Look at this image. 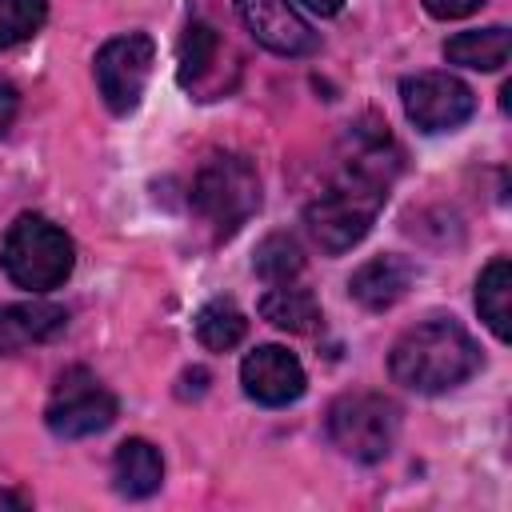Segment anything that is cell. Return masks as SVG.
Returning <instances> with one entry per match:
<instances>
[{"instance_id":"1","label":"cell","mask_w":512,"mask_h":512,"mask_svg":"<svg viewBox=\"0 0 512 512\" xmlns=\"http://www.w3.org/2000/svg\"><path fill=\"white\" fill-rule=\"evenodd\" d=\"M476 368H480L476 340L448 316H432V320L408 328L388 352L392 380L412 392H424V396L464 384Z\"/></svg>"},{"instance_id":"2","label":"cell","mask_w":512,"mask_h":512,"mask_svg":"<svg viewBox=\"0 0 512 512\" xmlns=\"http://www.w3.org/2000/svg\"><path fill=\"white\" fill-rule=\"evenodd\" d=\"M0 264L8 272V280L24 292H52L60 288L72 268H76V244L72 236L52 224L40 212H24L8 224L4 244H0Z\"/></svg>"},{"instance_id":"3","label":"cell","mask_w":512,"mask_h":512,"mask_svg":"<svg viewBox=\"0 0 512 512\" xmlns=\"http://www.w3.org/2000/svg\"><path fill=\"white\" fill-rule=\"evenodd\" d=\"M192 208L212 224L216 236L240 232L260 208V176L256 164L240 152H216L200 164L192 180Z\"/></svg>"},{"instance_id":"4","label":"cell","mask_w":512,"mask_h":512,"mask_svg":"<svg viewBox=\"0 0 512 512\" xmlns=\"http://www.w3.org/2000/svg\"><path fill=\"white\" fill-rule=\"evenodd\" d=\"M328 440L360 464H376L400 436V404L384 392H344L328 408Z\"/></svg>"},{"instance_id":"5","label":"cell","mask_w":512,"mask_h":512,"mask_svg":"<svg viewBox=\"0 0 512 512\" xmlns=\"http://www.w3.org/2000/svg\"><path fill=\"white\" fill-rule=\"evenodd\" d=\"M152 64H156V44L148 32H124V36H112L100 44L92 72H96V88H100L108 112H116V116L136 112V104L148 88Z\"/></svg>"},{"instance_id":"6","label":"cell","mask_w":512,"mask_h":512,"mask_svg":"<svg viewBox=\"0 0 512 512\" xmlns=\"http://www.w3.org/2000/svg\"><path fill=\"white\" fill-rule=\"evenodd\" d=\"M116 396L88 372V368H68L60 372L52 400L44 408V420L56 436L64 440H80V436H96L116 420Z\"/></svg>"},{"instance_id":"7","label":"cell","mask_w":512,"mask_h":512,"mask_svg":"<svg viewBox=\"0 0 512 512\" xmlns=\"http://www.w3.org/2000/svg\"><path fill=\"white\" fill-rule=\"evenodd\" d=\"M400 100H404L408 120L420 132H452L464 120H472V112H476V92L460 76H452V72L404 76Z\"/></svg>"},{"instance_id":"8","label":"cell","mask_w":512,"mask_h":512,"mask_svg":"<svg viewBox=\"0 0 512 512\" xmlns=\"http://www.w3.org/2000/svg\"><path fill=\"white\" fill-rule=\"evenodd\" d=\"M240 384H244V396L264 404V408H284V404H296L308 388V376L300 368V360L280 348V344H260L244 356L240 364Z\"/></svg>"},{"instance_id":"9","label":"cell","mask_w":512,"mask_h":512,"mask_svg":"<svg viewBox=\"0 0 512 512\" xmlns=\"http://www.w3.org/2000/svg\"><path fill=\"white\" fill-rule=\"evenodd\" d=\"M236 12L252 40L276 56H308L320 48V36L288 0H236Z\"/></svg>"},{"instance_id":"10","label":"cell","mask_w":512,"mask_h":512,"mask_svg":"<svg viewBox=\"0 0 512 512\" xmlns=\"http://www.w3.org/2000/svg\"><path fill=\"white\" fill-rule=\"evenodd\" d=\"M224 40L220 32L208 24V20H188L184 24V36H180V64H176V80L180 88H188L196 100H212L220 96L228 84H224V72H220V60H224Z\"/></svg>"},{"instance_id":"11","label":"cell","mask_w":512,"mask_h":512,"mask_svg":"<svg viewBox=\"0 0 512 512\" xmlns=\"http://www.w3.org/2000/svg\"><path fill=\"white\" fill-rule=\"evenodd\" d=\"M416 280V264L408 256H396V252H384V256H372L364 260L352 280H348V296L368 308V312H388L392 304H400L408 296Z\"/></svg>"},{"instance_id":"12","label":"cell","mask_w":512,"mask_h":512,"mask_svg":"<svg viewBox=\"0 0 512 512\" xmlns=\"http://www.w3.org/2000/svg\"><path fill=\"white\" fill-rule=\"evenodd\" d=\"M68 324V312L48 300H24V304H4L0 308V356H12L20 348L44 344L60 336Z\"/></svg>"},{"instance_id":"13","label":"cell","mask_w":512,"mask_h":512,"mask_svg":"<svg viewBox=\"0 0 512 512\" xmlns=\"http://www.w3.org/2000/svg\"><path fill=\"white\" fill-rule=\"evenodd\" d=\"M112 484L128 500H144L164 484V456L144 436H128L112 456Z\"/></svg>"},{"instance_id":"14","label":"cell","mask_w":512,"mask_h":512,"mask_svg":"<svg viewBox=\"0 0 512 512\" xmlns=\"http://www.w3.org/2000/svg\"><path fill=\"white\" fill-rule=\"evenodd\" d=\"M512 52V32L504 24L492 28H472V32H456L444 44V60L460 64V68H476V72H496L508 64Z\"/></svg>"},{"instance_id":"15","label":"cell","mask_w":512,"mask_h":512,"mask_svg":"<svg viewBox=\"0 0 512 512\" xmlns=\"http://www.w3.org/2000/svg\"><path fill=\"white\" fill-rule=\"evenodd\" d=\"M260 316L268 324H276L280 332H296V336H308L320 328V300L308 292V288H296V284H276L272 292H264L260 300Z\"/></svg>"},{"instance_id":"16","label":"cell","mask_w":512,"mask_h":512,"mask_svg":"<svg viewBox=\"0 0 512 512\" xmlns=\"http://www.w3.org/2000/svg\"><path fill=\"white\" fill-rule=\"evenodd\" d=\"M476 312L492 328L496 340H508V320H512V264L504 256L488 260L480 280H476Z\"/></svg>"},{"instance_id":"17","label":"cell","mask_w":512,"mask_h":512,"mask_svg":"<svg viewBox=\"0 0 512 512\" xmlns=\"http://www.w3.org/2000/svg\"><path fill=\"white\" fill-rule=\"evenodd\" d=\"M248 332V320L244 312L232 304V300H208L200 312H196V340L208 348V352H232Z\"/></svg>"},{"instance_id":"18","label":"cell","mask_w":512,"mask_h":512,"mask_svg":"<svg viewBox=\"0 0 512 512\" xmlns=\"http://www.w3.org/2000/svg\"><path fill=\"white\" fill-rule=\"evenodd\" d=\"M252 268L260 280L268 284H292L300 272H304V252L296 244V236L288 232H272L256 244V256H252Z\"/></svg>"},{"instance_id":"19","label":"cell","mask_w":512,"mask_h":512,"mask_svg":"<svg viewBox=\"0 0 512 512\" xmlns=\"http://www.w3.org/2000/svg\"><path fill=\"white\" fill-rule=\"evenodd\" d=\"M48 20V0H0V48L32 40Z\"/></svg>"},{"instance_id":"20","label":"cell","mask_w":512,"mask_h":512,"mask_svg":"<svg viewBox=\"0 0 512 512\" xmlns=\"http://www.w3.org/2000/svg\"><path fill=\"white\" fill-rule=\"evenodd\" d=\"M480 4H484V0H424L428 16H436V20H464V16H472Z\"/></svg>"},{"instance_id":"21","label":"cell","mask_w":512,"mask_h":512,"mask_svg":"<svg viewBox=\"0 0 512 512\" xmlns=\"http://www.w3.org/2000/svg\"><path fill=\"white\" fill-rule=\"evenodd\" d=\"M16 112H20V92H16V84H12V80H4V76H0V132H8V128H12Z\"/></svg>"},{"instance_id":"22","label":"cell","mask_w":512,"mask_h":512,"mask_svg":"<svg viewBox=\"0 0 512 512\" xmlns=\"http://www.w3.org/2000/svg\"><path fill=\"white\" fill-rule=\"evenodd\" d=\"M208 392V372L204 368H188L180 376V396H204Z\"/></svg>"},{"instance_id":"23","label":"cell","mask_w":512,"mask_h":512,"mask_svg":"<svg viewBox=\"0 0 512 512\" xmlns=\"http://www.w3.org/2000/svg\"><path fill=\"white\" fill-rule=\"evenodd\" d=\"M308 12H316V16H336L340 8H344V0H300Z\"/></svg>"},{"instance_id":"24","label":"cell","mask_w":512,"mask_h":512,"mask_svg":"<svg viewBox=\"0 0 512 512\" xmlns=\"http://www.w3.org/2000/svg\"><path fill=\"white\" fill-rule=\"evenodd\" d=\"M0 508H24V496H16V492H4V488H0Z\"/></svg>"}]
</instances>
